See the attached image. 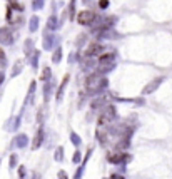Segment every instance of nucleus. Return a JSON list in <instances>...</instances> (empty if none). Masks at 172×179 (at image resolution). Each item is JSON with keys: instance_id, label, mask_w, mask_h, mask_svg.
I'll list each match as a JSON object with an SVG mask.
<instances>
[{"instance_id": "3", "label": "nucleus", "mask_w": 172, "mask_h": 179, "mask_svg": "<svg viewBox=\"0 0 172 179\" xmlns=\"http://www.w3.org/2000/svg\"><path fill=\"white\" fill-rule=\"evenodd\" d=\"M126 159H130V157L126 156L122 151L114 153V154H109V162H112V164H119V162H122V161H126Z\"/></svg>"}, {"instance_id": "7", "label": "nucleus", "mask_w": 172, "mask_h": 179, "mask_svg": "<svg viewBox=\"0 0 172 179\" xmlns=\"http://www.w3.org/2000/svg\"><path fill=\"white\" fill-rule=\"evenodd\" d=\"M160 82H162V79H157V80H154V84H152V86H147L146 89H144V94H147V92H152V91H154V89H155V87H157V86H159Z\"/></svg>"}, {"instance_id": "2", "label": "nucleus", "mask_w": 172, "mask_h": 179, "mask_svg": "<svg viewBox=\"0 0 172 179\" xmlns=\"http://www.w3.org/2000/svg\"><path fill=\"white\" fill-rule=\"evenodd\" d=\"M94 19H95V13H94V12H89V10H85V12H80V13H79V17H77L79 24H82V25H87V24H90Z\"/></svg>"}, {"instance_id": "6", "label": "nucleus", "mask_w": 172, "mask_h": 179, "mask_svg": "<svg viewBox=\"0 0 172 179\" xmlns=\"http://www.w3.org/2000/svg\"><path fill=\"white\" fill-rule=\"evenodd\" d=\"M99 50H100V45H99V44H92V45L89 47V50L85 52V55H87V57H90V55H94V54L99 52Z\"/></svg>"}, {"instance_id": "13", "label": "nucleus", "mask_w": 172, "mask_h": 179, "mask_svg": "<svg viewBox=\"0 0 172 179\" xmlns=\"http://www.w3.org/2000/svg\"><path fill=\"white\" fill-rule=\"evenodd\" d=\"M57 159H62V149H59V151H57Z\"/></svg>"}, {"instance_id": "10", "label": "nucleus", "mask_w": 172, "mask_h": 179, "mask_svg": "<svg viewBox=\"0 0 172 179\" xmlns=\"http://www.w3.org/2000/svg\"><path fill=\"white\" fill-rule=\"evenodd\" d=\"M100 7H102V8H105L107 5H109V0H100V3H99Z\"/></svg>"}, {"instance_id": "5", "label": "nucleus", "mask_w": 172, "mask_h": 179, "mask_svg": "<svg viewBox=\"0 0 172 179\" xmlns=\"http://www.w3.org/2000/svg\"><path fill=\"white\" fill-rule=\"evenodd\" d=\"M42 139H44V132H42V129H40L37 136H35V141H33V149H37V147L42 144Z\"/></svg>"}, {"instance_id": "12", "label": "nucleus", "mask_w": 172, "mask_h": 179, "mask_svg": "<svg viewBox=\"0 0 172 179\" xmlns=\"http://www.w3.org/2000/svg\"><path fill=\"white\" fill-rule=\"evenodd\" d=\"M110 179H124V178H122V176H119V174H112V176H110Z\"/></svg>"}, {"instance_id": "4", "label": "nucleus", "mask_w": 172, "mask_h": 179, "mask_svg": "<svg viewBox=\"0 0 172 179\" xmlns=\"http://www.w3.org/2000/svg\"><path fill=\"white\" fill-rule=\"evenodd\" d=\"M0 40L5 42V44H10L12 42V33L8 29H0Z\"/></svg>"}, {"instance_id": "14", "label": "nucleus", "mask_w": 172, "mask_h": 179, "mask_svg": "<svg viewBox=\"0 0 172 179\" xmlns=\"http://www.w3.org/2000/svg\"><path fill=\"white\" fill-rule=\"evenodd\" d=\"M3 57H5V54H3V50H2V49H0V59H3Z\"/></svg>"}, {"instance_id": "9", "label": "nucleus", "mask_w": 172, "mask_h": 179, "mask_svg": "<svg viewBox=\"0 0 172 179\" xmlns=\"http://www.w3.org/2000/svg\"><path fill=\"white\" fill-rule=\"evenodd\" d=\"M25 142H27V137H25V136H20L19 141H17V144H19V146H25Z\"/></svg>"}, {"instance_id": "11", "label": "nucleus", "mask_w": 172, "mask_h": 179, "mask_svg": "<svg viewBox=\"0 0 172 179\" xmlns=\"http://www.w3.org/2000/svg\"><path fill=\"white\" fill-rule=\"evenodd\" d=\"M59 179H67V176H65L64 171H60V173H59Z\"/></svg>"}, {"instance_id": "1", "label": "nucleus", "mask_w": 172, "mask_h": 179, "mask_svg": "<svg viewBox=\"0 0 172 179\" xmlns=\"http://www.w3.org/2000/svg\"><path fill=\"white\" fill-rule=\"evenodd\" d=\"M85 86L89 91H92V92H97V91H100L102 87H105V79H102V77H99V75H90L89 79H87Z\"/></svg>"}, {"instance_id": "8", "label": "nucleus", "mask_w": 172, "mask_h": 179, "mask_svg": "<svg viewBox=\"0 0 172 179\" xmlns=\"http://www.w3.org/2000/svg\"><path fill=\"white\" fill-rule=\"evenodd\" d=\"M112 59H114V54H104V55H100V57H99V62H100V64H104V62L112 60Z\"/></svg>"}]
</instances>
